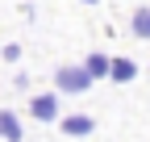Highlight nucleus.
Here are the masks:
<instances>
[{"label":"nucleus","instance_id":"1","mask_svg":"<svg viewBox=\"0 0 150 142\" xmlns=\"http://www.w3.org/2000/svg\"><path fill=\"white\" fill-rule=\"evenodd\" d=\"M54 88H59V92H88L92 80H88V71H83V67L63 63L59 71H54Z\"/></svg>","mask_w":150,"mask_h":142},{"label":"nucleus","instance_id":"2","mask_svg":"<svg viewBox=\"0 0 150 142\" xmlns=\"http://www.w3.org/2000/svg\"><path fill=\"white\" fill-rule=\"evenodd\" d=\"M29 113H33L38 121H54V117H59V96H54V92L33 96V100H29Z\"/></svg>","mask_w":150,"mask_h":142},{"label":"nucleus","instance_id":"3","mask_svg":"<svg viewBox=\"0 0 150 142\" xmlns=\"http://www.w3.org/2000/svg\"><path fill=\"white\" fill-rule=\"evenodd\" d=\"M59 126H63V134H67V138H88L92 130H96V121H92L88 113H71V117H63V121H59Z\"/></svg>","mask_w":150,"mask_h":142},{"label":"nucleus","instance_id":"4","mask_svg":"<svg viewBox=\"0 0 150 142\" xmlns=\"http://www.w3.org/2000/svg\"><path fill=\"white\" fill-rule=\"evenodd\" d=\"M134 75H138V67L129 63V59H108V80L112 84H129Z\"/></svg>","mask_w":150,"mask_h":142},{"label":"nucleus","instance_id":"5","mask_svg":"<svg viewBox=\"0 0 150 142\" xmlns=\"http://www.w3.org/2000/svg\"><path fill=\"white\" fill-rule=\"evenodd\" d=\"M0 138H4V142H21L25 138V130H21V121H17V113H0Z\"/></svg>","mask_w":150,"mask_h":142},{"label":"nucleus","instance_id":"6","mask_svg":"<svg viewBox=\"0 0 150 142\" xmlns=\"http://www.w3.org/2000/svg\"><path fill=\"white\" fill-rule=\"evenodd\" d=\"M83 71H88L92 84L104 80V75H108V55H100V50H96V55H88V59H83Z\"/></svg>","mask_w":150,"mask_h":142},{"label":"nucleus","instance_id":"7","mask_svg":"<svg viewBox=\"0 0 150 142\" xmlns=\"http://www.w3.org/2000/svg\"><path fill=\"white\" fill-rule=\"evenodd\" d=\"M134 38H150V9L134 13Z\"/></svg>","mask_w":150,"mask_h":142},{"label":"nucleus","instance_id":"8","mask_svg":"<svg viewBox=\"0 0 150 142\" xmlns=\"http://www.w3.org/2000/svg\"><path fill=\"white\" fill-rule=\"evenodd\" d=\"M4 59H8V63H17V59H21V46L8 42V46H4Z\"/></svg>","mask_w":150,"mask_h":142},{"label":"nucleus","instance_id":"9","mask_svg":"<svg viewBox=\"0 0 150 142\" xmlns=\"http://www.w3.org/2000/svg\"><path fill=\"white\" fill-rule=\"evenodd\" d=\"M83 4H100V0H83Z\"/></svg>","mask_w":150,"mask_h":142}]
</instances>
